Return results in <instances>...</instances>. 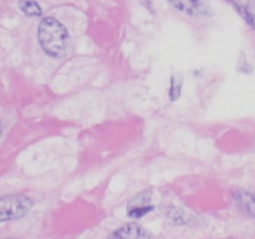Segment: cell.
Instances as JSON below:
<instances>
[{
	"instance_id": "9c48e42d",
	"label": "cell",
	"mask_w": 255,
	"mask_h": 239,
	"mask_svg": "<svg viewBox=\"0 0 255 239\" xmlns=\"http://www.w3.org/2000/svg\"><path fill=\"white\" fill-rule=\"evenodd\" d=\"M182 89V76L181 75H173L171 80V90H169V97L172 101H176L181 95Z\"/></svg>"
},
{
	"instance_id": "ba28073f",
	"label": "cell",
	"mask_w": 255,
	"mask_h": 239,
	"mask_svg": "<svg viewBox=\"0 0 255 239\" xmlns=\"http://www.w3.org/2000/svg\"><path fill=\"white\" fill-rule=\"evenodd\" d=\"M19 7L27 16H40L42 14L41 6L35 1H20Z\"/></svg>"
},
{
	"instance_id": "7c38bea8",
	"label": "cell",
	"mask_w": 255,
	"mask_h": 239,
	"mask_svg": "<svg viewBox=\"0 0 255 239\" xmlns=\"http://www.w3.org/2000/svg\"><path fill=\"white\" fill-rule=\"evenodd\" d=\"M4 239H14V238H4Z\"/></svg>"
},
{
	"instance_id": "5b68a950",
	"label": "cell",
	"mask_w": 255,
	"mask_h": 239,
	"mask_svg": "<svg viewBox=\"0 0 255 239\" xmlns=\"http://www.w3.org/2000/svg\"><path fill=\"white\" fill-rule=\"evenodd\" d=\"M171 4L179 11L193 16H209L212 14L211 7L201 1H172Z\"/></svg>"
},
{
	"instance_id": "52a82bcc",
	"label": "cell",
	"mask_w": 255,
	"mask_h": 239,
	"mask_svg": "<svg viewBox=\"0 0 255 239\" xmlns=\"http://www.w3.org/2000/svg\"><path fill=\"white\" fill-rule=\"evenodd\" d=\"M232 5L236 7L241 16L255 30V1H237L232 2Z\"/></svg>"
},
{
	"instance_id": "3957f363",
	"label": "cell",
	"mask_w": 255,
	"mask_h": 239,
	"mask_svg": "<svg viewBox=\"0 0 255 239\" xmlns=\"http://www.w3.org/2000/svg\"><path fill=\"white\" fill-rule=\"evenodd\" d=\"M151 191H144L132 198L127 204L128 216L132 218H141L144 214L149 213L153 209V206L151 204Z\"/></svg>"
},
{
	"instance_id": "8992f818",
	"label": "cell",
	"mask_w": 255,
	"mask_h": 239,
	"mask_svg": "<svg viewBox=\"0 0 255 239\" xmlns=\"http://www.w3.org/2000/svg\"><path fill=\"white\" fill-rule=\"evenodd\" d=\"M233 198L244 213L255 218V194L246 189H234Z\"/></svg>"
},
{
	"instance_id": "30bf717a",
	"label": "cell",
	"mask_w": 255,
	"mask_h": 239,
	"mask_svg": "<svg viewBox=\"0 0 255 239\" xmlns=\"http://www.w3.org/2000/svg\"><path fill=\"white\" fill-rule=\"evenodd\" d=\"M167 216L169 217V219H171L172 222H174V223H177V224H182L186 222V214H184V212L182 211L181 208L168 209V213H167Z\"/></svg>"
},
{
	"instance_id": "6da1fadb",
	"label": "cell",
	"mask_w": 255,
	"mask_h": 239,
	"mask_svg": "<svg viewBox=\"0 0 255 239\" xmlns=\"http://www.w3.org/2000/svg\"><path fill=\"white\" fill-rule=\"evenodd\" d=\"M37 37L42 50L52 57H62L69 49L70 36L66 27L54 17H45L40 21Z\"/></svg>"
},
{
	"instance_id": "8fae6325",
	"label": "cell",
	"mask_w": 255,
	"mask_h": 239,
	"mask_svg": "<svg viewBox=\"0 0 255 239\" xmlns=\"http://www.w3.org/2000/svg\"><path fill=\"white\" fill-rule=\"evenodd\" d=\"M2 133V126H1V122H0V136H1Z\"/></svg>"
},
{
	"instance_id": "277c9868",
	"label": "cell",
	"mask_w": 255,
	"mask_h": 239,
	"mask_svg": "<svg viewBox=\"0 0 255 239\" xmlns=\"http://www.w3.org/2000/svg\"><path fill=\"white\" fill-rule=\"evenodd\" d=\"M152 234L137 223H127L112 232L107 239H151Z\"/></svg>"
},
{
	"instance_id": "7a4b0ae2",
	"label": "cell",
	"mask_w": 255,
	"mask_h": 239,
	"mask_svg": "<svg viewBox=\"0 0 255 239\" xmlns=\"http://www.w3.org/2000/svg\"><path fill=\"white\" fill-rule=\"evenodd\" d=\"M31 199L24 194H11L0 198V222L15 221L26 216L31 211Z\"/></svg>"
}]
</instances>
